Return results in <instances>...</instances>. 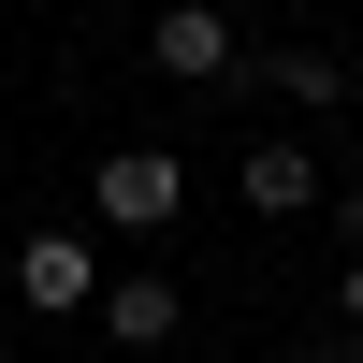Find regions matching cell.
<instances>
[{
  "instance_id": "cell-1",
  "label": "cell",
  "mask_w": 363,
  "mask_h": 363,
  "mask_svg": "<svg viewBox=\"0 0 363 363\" xmlns=\"http://www.w3.org/2000/svg\"><path fill=\"white\" fill-rule=\"evenodd\" d=\"M15 306H29V320H87V306H102V247H87L73 218H44V233L15 247Z\"/></svg>"
},
{
  "instance_id": "cell-2",
  "label": "cell",
  "mask_w": 363,
  "mask_h": 363,
  "mask_svg": "<svg viewBox=\"0 0 363 363\" xmlns=\"http://www.w3.org/2000/svg\"><path fill=\"white\" fill-rule=\"evenodd\" d=\"M174 203H189V174H174V145H116V160L87 174V218H116V233H160Z\"/></svg>"
},
{
  "instance_id": "cell-3",
  "label": "cell",
  "mask_w": 363,
  "mask_h": 363,
  "mask_svg": "<svg viewBox=\"0 0 363 363\" xmlns=\"http://www.w3.org/2000/svg\"><path fill=\"white\" fill-rule=\"evenodd\" d=\"M145 58H160L174 87H233V73H247V44H233V15H218V0H160Z\"/></svg>"
},
{
  "instance_id": "cell-4",
  "label": "cell",
  "mask_w": 363,
  "mask_h": 363,
  "mask_svg": "<svg viewBox=\"0 0 363 363\" xmlns=\"http://www.w3.org/2000/svg\"><path fill=\"white\" fill-rule=\"evenodd\" d=\"M87 320H102L116 349H160L174 320H189V291H174V277H102V306H87Z\"/></svg>"
},
{
  "instance_id": "cell-5",
  "label": "cell",
  "mask_w": 363,
  "mask_h": 363,
  "mask_svg": "<svg viewBox=\"0 0 363 363\" xmlns=\"http://www.w3.org/2000/svg\"><path fill=\"white\" fill-rule=\"evenodd\" d=\"M306 203H320V160H306V145H247V218H306Z\"/></svg>"
},
{
  "instance_id": "cell-6",
  "label": "cell",
  "mask_w": 363,
  "mask_h": 363,
  "mask_svg": "<svg viewBox=\"0 0 363 363\" xmlns=\"http://www.w3.org/2000/svg\"><path fill=\"white\" fill-rule=\"evenodd\" d=\"M262 87H291V102H349V58L335 44H277V58H247Z\"/></svg>"
},
{
  "instance_id": "cell-7",
  "label": "cell",
  "mask_w": 363,
  "mask_h": 363,
  "mask_svg": "<svg viewBox=\"0 0 363 363\" xmlns=\"http://www.w3.org/2000/svg\"><path fill=\"white\" fill-rule=\"evenodd\" d=\"M335 320H349V335H363V247H349V277H335Z\"/></svg>"
},
{
  "instance_id": "cell-8",
  "label": "cell",
  "mask_w": 363,
  "mask_h": 363,
  "mask_svg": "<svg viewBox=\"0 0 363 363\" xmlns=\"http://www.w3.org/2000/svg\"><path fill=\"white\" fill-rule=\"evenodd\" d=\"M349 233H363V189H349Z\"/></svg>"
}]
</instances>
